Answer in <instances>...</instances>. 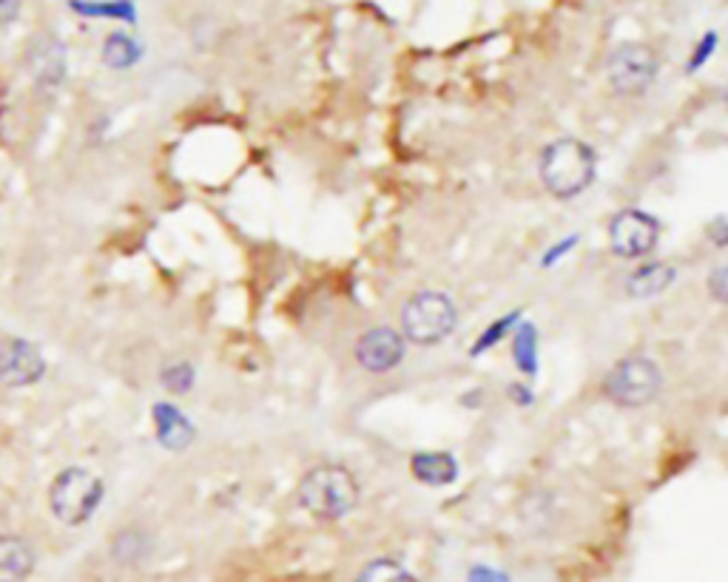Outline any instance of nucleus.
<instances>
[{
	"mask_svg": "<svg viewBox=\"0 0 728 582\" xmlns=\"http://www.w3.org/2000/svg\"><path fill=\"white\" fill-rule=\"evenodd\" d=\"M299 506L317 520H342L359 506V481L350 469L339 463H322L313 466L299 483Z\"/></svg>",
	"mask_w": 728,
	"mask_h": 582,
	"instance_id": "f257e3e1",
	"label": "nucleus"
},
{
	"mask_svg": "<svg viewBox=\"0 0 728 582\" xmlns=\"http://www.w3.org/2000/svg\"><path fill=\"white\" fill-rule=\"evenodd\" d=\"M541 182L558 199H572L586 191L595 177V151L581 140H556L541 154Z\"/></svg>",
	"mask_w": 728,
	"mask_h": 582,
	"instance_id": "f03ea898",
	"label": "nucleus"
},
{
	"mask_svg": "<svg viewBox=\"0 0 728 582\" xmlns=\"http://www.w3.org/2000/svg\"><path fill=\"white\" fill-rule=\"evenodd\" d=\"M103 481L83 466L63 469L49 486V509L63 525H83L100 506Z\"/></svg>",
	"mask_w": 728,
	"mask_h": 582,
	"instance_id": "7ed1b4c3",
	"label": "nucleus"
},
{
	"mask_svg": "<svg viewBox=\"0 0 728 582\" xmlns=\"http://www.w3.org/2000/svg\"><path fill=\"white\" fill-rule=\"evenodd\" d=\"M664 389V373L652 359L629 355L620 359L604 378V396L618 407L637 410L655 401Z\"/></svg>",
	"mask_w": 728,
	"mask_h": 582,
	"instance_id": "20e7f679",
	"label": "nucleus"
},
{
	"mask_svg": "<svg viewBox=\"0 0 728 582\" xmlns=\"http://www.w3.org/2000/svg\"><path fill=\"white\" fill-rule=\"evenodd\" d=\"M458 313L450 295L435 293V290H421L410 295L402 310L404 336L413 344H439L450 332L455 330Z\"/></svg>",
	"mask_w": 728,
	"mask_h": 582,
	"instance_id": "39448f33",
	"label": "nucleus"
},
{
	"mask_svg": "<svg viewBox=\"0 0 728 582\" xmlns=\"http://www.w3.org/2000/svg\"><path fill=\"white\" fill-rule=\"evenodd\" d=\"M609 86L623 97H641L657 77V54L643 44H623L606 60Z\"/></svg>",
	"mask_w": 728,
	"mask_h": 582,
	"instance_id": "423d86ee",
	"label": "nucleus"
},
{
	"mask_svg": "<svg viewBox=\"0 0 728 582\" xmlns=\"http://www.w3.org/2000/svg\"><path fill=\"white\" fill-rule=\"evenodd\" d=\"M660 239V225L655 216L643 210H620L609 225V242L620 259H643L657 247Z\"/></svg>",
	"mask_w": 728,
	"mask_h": 582,
	"instance_id": "0eeeda50",
	"label": "nucleus"
},
{
	"mask_svg": "<svg viewBox=\"0 0 728 582\" xmlns=\"http://www.w3.org/2000/svg\"><path fill=\"white\" fill-rule=\"evenodd\" d=\"M46 375V359L29 338H0V384L3 387H32Z\"/></svg>",
	"mask_w": 728,
	"mask_h": 582,
	"instance_id": "6e6552de",
	"label": "nucleus"
},
{
	"mask_svg": "<svg viewBox=\"0 0 728 582\" xmlns=\"http://www.w3.org/2000/svg\"><path fill=\"white\" fill-rule=\"evenodd\" d=\"M404 353H407L404 336L393 330V327H373V330H368L356 341V361L368 373L375 375H384L393 367H398Z\"/></svg>",
	"mask_w": 728,
	"mask_h": 582,
	"instance_id": "1a4fd4ad",
	"label": "nucleus"
},
{
	"mask_svg": "<svg viewBox=\"0 0 728 582\" xmlns=\"http://www.w3.org/2000/svg\"><path fill=\"white\" fill-rule=\"evenodd\" d=\"M26 69L40 88L60 86L65 74V51L58 37L37 35L26 49Z\"/></svg>",
	"mask_w": 728,
	"mask_h": 582,
	"instance_id": "9d476101",
	"label": "nucleus"
},
{
	"mask_svg": "<svg viewBox=\"0 0 728 582\" xmlns=\"http://www.w3.org/2000/svg\"><path fill=\"white\" fill-rule=\"evenodd\" d=\"M35 548L15 534H0V582H26L35 571Z\"/></svg>",
	"mask_w": 728,
	"mask_h": 582,
	"instance_id": "9b49d317",
	"label": "nucleus"
},
{
	"mask_svg": "<svg viewBox=\"0 0 728 582\" xmlns=\"http://www.w3.org/2000/svg\"><path fill=\"white\" fill-rule=\"evenodd\" d=\"M675 267L669 262H649V265H641L635 274L626 279V293L632 299H652V295H660L666 288H671L675 281Z\"/></svg>",
	"mask_w": 728,
	"mask_h": 582,
	"instance_id": "f8f14e48",
	"label": "nucleus"
},
{
	"mask_svg": "<svg viewBox=\"0 0 728 582\" xmlns=\"http://www.w3.org/2000/svg\"><path fill=\"white\" fill-rule=\"evenodd\" d=\"M413 475L427 486H450L458 477V463L447 452H419L413 458Z\"/></svg>",
	"mask_w": 728,
	"mask_h": 582,
	"instance_id": "ddd939ff",
	"label": "nucleus"
},
{
	"mask_svg": "<svg viewBox=\"0 0 728 582\" xmlns=\"http://www.w3.org/2000/svg\"><path fill=\"white\" fill-rule=\"evenodd\" d=\"M154 424H157L159 444H166L168 449H182L194 438V426L188 424L171 403H157L154 407Z\"/></svg>",
	"mask_w": 728,
	"mask_h": 582,
	"instance_id": "4468645a",
	"label": "nucleus"
},
{
	"mask_svg": "<svg viewBox=\"0 0 728 582\" xmlns=\"http://www.w3.org/2000/svg\"><path fill=\"white\" fill-rule=\"evenodd\" d=\"M152 554V537L140 529H123L111 537V560L120 566H140Z\"/></svg>",
	"mask_w": 728,
	"mask_h": 582,
	"instance_id": "2eb2a0df",
	"label": "nucleus"
},
{
	"mask_svg": "<svg viewBox=\"0 0 728 582\" xmlns=\"http://www.w3.org/2000/svg\"><path fill=\"white\" fill-rule=\"evenodd\" d=\"M103 60L111 69H129L140 60V49L138 44L126 35H109L106 37V44H103Z\"/></svg>",
	"mask_w": 728,
	"mask_h": 582,
	"instance_id": "dca6fc26",
	"label": "nucleus"
},
{
	"mask_svg": "<svg viewBox=\"0 0 728 582\" xmlns=\"http://www.w3.org/2000/svg\"><path fill=\"white\" fill-rule=\"evenodd\" d=\"M535 341H538V336H535V330L529 327V324H521L518 332H515V338H512V359H515V364H518V367L527 375H533L535 369H538Z\"/></svg>",
	"mask_w": 728,
	"mask_h": 582,
	"instance_id": "f3484780",
	"label": "nucleus"
},
{
	"mask_svg": "<svg viewBox=\"0 0 728 582\" xmlns=\"http://www.w3.org/2000/svg\"><path fill=\"white\" fill-rule=\"evenodd\" d=\"M356 582H416V577L393 560H375L365 566Z\"/></svg>",
	"mask_w": 728,
	"mask_h": 582,
	"instance_id": "a211bd4d",
	"label": "nucleus"
},
{
	"mask_svg": "<svg viewBox=\"0 0 728 582\" xmlns=\"http://www.w3.org/2000/svg\"><path fill=\"white\" fill-rule=\"evenodd\" d=\"M159 381L166 384V389L180 396V392H188V387L194 384V369H191V364H186V361H177V364H168V367L163 369Z\"/></svg>",
	"mask_w": 728,
	"mask_h": 582,
	"instance_id": "6ab92c4d",
	"label": "nucleus"
},
{
	"mask_svg": "<svg viewBox=\"0 0 728 582\" xmlns=\"http://www.w3.org/2000/svg\"><path fill=\"white\" fill-rule=\"evenodd\" d=\"M708 293L714 302H720L728 307V265H720L708 276Z\"/></svg>",
	"mask_w": 728,
	"mask_h": 582,
	"instance_id": "aec40b11",
	"label": "nucleus"
},
{
	"mask_svg": "<svg viewBox=\"0 0 728 582\" xmlns=\"http://www.w3.org/2000/svg\"><path fill=\"white\" fill-rule=\"evenodd\" d=\"M510 322H512V318H504V322H498L496 327H492V330L484 332V338H481V341H478L476 353H481V350H487V347H490V344H496L498 338H501L506 332V324H510Z\"/></svg>",
	"mask_w": 728,
	"mask_h": 582,
	"instance_id": "412c9836",
	"label": "nucleus"
},
{
	"mask_svg": "<svg viewBox=\"0 0 728 582\" xmlns=\"http://www.w3.org/2000/svg\"><path fill=\"white\" fill-rule=\"evenodd\" d=\"M21 12V0H0V26L12 23Z\"/></svg>",
	"mask_w": 728,
	"mask_h": 582,
	"instance_id": "4be33fe9",
	"label": "nucleus"
},
{
	"mask_svg": "<svg viewBox=\"0 0 728 582\" xmlns=\"http://www.w3.org/2000/svg\"><path fill=\"white\" fill-rule=\"evenodd\" d=\"M708 239H712L714 245L728 247V219H720L717 225H712V230H708Z\"/></svg>",
	"mask_w": 728,
	"mask_h": 582,
	"instance_id": "5701e85b",
	"label": "nucleus"
},
{
	"mask_svg": "<svg viewBox=\"0 0 728 582\" xmlns=\"http://www.w3.org/2000/svg\"><path fill=\"white\" fill-rule=\"evenodd\" d=\"M469 582H506V577L498 574V571H487V568H476L469 574Z\"/></svg>",
	"mask_w": 728,
	"mask_h": 582,
	"instance_id": "b1692460",
	"label": "nucleus"
},
{
	"mask_svg": "<svg viewBox=\"0 0 728 582\" xmlns=\"http://www.w3.org/2000/svg\"><path fill=\"white\" fill-rule=\"evenodd\" d=\"M717 44V37L714 35H706V40H703V46H700L697 49V58H692V69H697L700 63H703V60L708 58V54H712V46Z\"/></svg>",
	"mask_w": 728,
	"mask_h": 582,
	"instance_id": "393cba45",
	"label": "nucleus"
},
{
	"mask_svg": "<svg viewBox=\"0 0 728 582\" xmlns=\"http://www.w3.org/2000/svg\"><path fill=\"white\" fill-rule=\"evenodd\" d=\"M726 106H728V88H726Z\"/></svg>",
	"mask_w": 728,
	"mask_h": 582,
	"instance_id": "a878e982",
	"label": "nucleus"
}]
</instances>
